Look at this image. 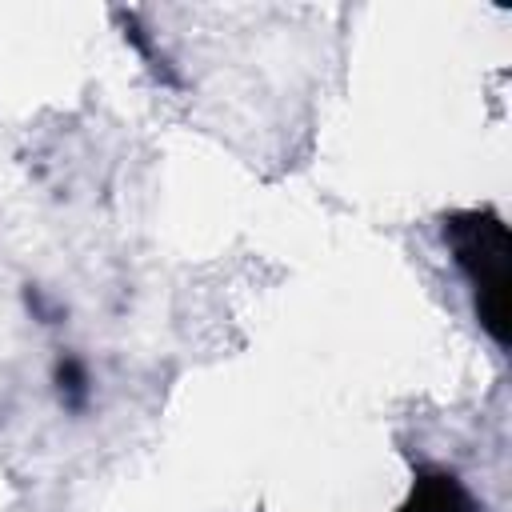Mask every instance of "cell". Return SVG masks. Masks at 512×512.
I'll return each instance as SVG.
<instances>
[{
    "instance_id": "6da1fadb",
    "label": "cell",
    "mask_w": 512,
    "mask_h": 512,
    "mask_svg": "<svg viewBox=\"0 0 512 512\" xmlns=\"http://www.w3.org/2000/svg\"><path fill=\"white\" fill-rule=\"evenodd\" d=\"M456 236V260L468 268L476 292H480V312L484 324L504 340V304H508V232L500 220L472 216L468 224H452Z\"/></svg>"
},
{
    "instance_id": "7a4b0ae2",
    "label": "cell",
    "mask_w": 512,
    "mask_h": 512,
    "mask_svg": "<svg viewBox=\"0 0 512 512\" xmlns=\"http://www.w3.org/2000/svg\"><path fill=\"white\" fill-rule=\"evenodd\" d=\"M408 512H468V504H464L460 488H456L448 476H440L436 484H428V488L412 500Z\"/></svg>"
}]
</instances>
